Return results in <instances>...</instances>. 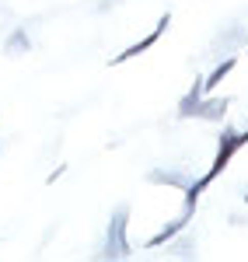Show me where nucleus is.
<instances>
[{"label":"nucleus","instance_id":"1","mask_svg":"<svg viewBox=\"0 0 248 262\" xmlns=\"http://www.w3.org/2000/svg\"><path fill=\"white\" fill-rule=\"evenodd\" d=\"M126 224H129V206H116L108 231H105V252H102L105 259H126L133 252V245L126 238Z\"/></svg>","mask_w":248,"mask_h":262},{"label":"nucleus","instance_id":"2","mask_svg":"<svg viewBox=\"0 0 248 262\" xmlns=\"http://www.w3.org/2000/svg\"><path fill=\"white\" fill-rule=\"evenodd\" d=\"M168 25H171V14H161V21L154 25V32H150L147 39H140L137 46H129V49H123V53H119V56L112 60V67H119V63H126V60H133V56H140V53H147V49H150V46H154V42H157V39H161V35L168 32Z\"/></svg>","mask_w":248,"mask_h":262},{"label":"nucleus","instance_id":"3","mask_svg":"<svg viewBox=\"0 0 248 262\" xmlns=\"http://www.w3.org/2000/svg\"><path fill=\"white\" fill-rule=\"evenodd\" d=\"M192 213H196V210H189V206H182V217L168 221L165 227H161V231L154 234V238H147V248H161V245H168L171 238H175V234H182V231L189 227V221H192Z\"/></svg>","mask_w":248,"mask_h":262},{"label":"nucleus","instance_id":"4","mask_svg":"<svg viewBox=\"0 0 248 262\" xmlns=\"http://www.w3.org/2000/svg\"><path fill=\"white\" fill-rule=\"evenodd\" d=\"M203 81H207V77H196L192 88L186 91V98L178 101V108H175L178 119H196V108L203 105V91H207V84H203Z\"/></svg>","mask_w":248,"mask_h":262},{"label":"nucleus","instance_id":"5","mask_svg":"<svg viewBox=\"0 0 248 262\" xmlns=\"http://www.w3.org/2000/svg\"><path fill=\"white\" fill-rule=\"evenodd\" d=\"M147 182H150V185H171V189H182V192H186L192 179H189L186 171H171V168H154V171H147Z\"/></svg>","mask_w":248,"mask_h":262},{"label":"nucleus","instance_id":"6","mask_svg":"<svg viewBox=\"0 0 248 262\" xmlns=\"http://www.w3.org/2000/svg\"><path fill=\"white\" fill-rule=\"evenodd\" d=\"M228 105H231V98H210L196 108V119H207V122L224 119V116H228Z\"/></svg>","mask_w":248,"mask_h":262},{"label":"nucleus","instance_id":"7","mask_svg":"<svg viewBox=\"0 0 248 262\" xmlns=\"http://www.w3.org/2000/svg\"><path fill=\"white\" fill-rule=\"evenodd\" d=\"M28 49H32V39H28V32H25V28L11 32V39L4 42V53H7V56H18V53H28Z\"/></svg>","mask_w":248,"mask_h":262},{"label":"nucleus","instance_id":"8","mask_svg":"<svg viewBox=\"0 0 248 262\" xmlns=\"http://www.w3.org/2000/svg\"><path fill=\"white\" fill-rule=\"evenodd\" d=\"M234 63H238V60H234V56H228V60H220V63H217V67H213V74H210L207 81H203V84H207V91H213L217 84H220V81H224V77H228L231 70H234Z\"/></svg>","mask_w":248,"mask_h":262}]
</instances>
